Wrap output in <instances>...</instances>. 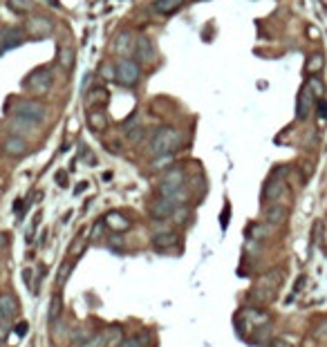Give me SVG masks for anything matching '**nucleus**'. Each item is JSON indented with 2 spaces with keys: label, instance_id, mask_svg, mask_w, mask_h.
<instances>
[{
  "label": "nucleus",
  "instance_id": "c03bdc74",
  "mask_svg": "<svg viewBox=\"0 0 327 347\" xmlns=\"http://www.w3.org/2000/svg\"><path fill=\"white\" fill-rule=\"evenodd\" d=\"M264 347H291V345L287 343L285 338H269L267 343H264Z\"/></svg>",
  "mask_w": 327,
  "mask_h": 347
},
{
  "label": "nucleus",
  "instance_id": "f257e3e1",
  "mask_svg": "<svg viewBox=\"0 0 327 347\" xmlns=\"http://www.w3.org/2000/svg\"><path fill=\"white\" fill-rule=\"evenodd\" d=\"M184 182H186V175L182 168H168L161 177V184H159V195L166 199H171L173 204H182V201L188 199V193L184 188Z\"/></svg>",
  "mask_w": 327,
  "mask_h": 347
},
{
  "label": "nucleus",
  "instance_id": "c85d7f7f",
  "mask_svg": "<svg viewBox=\"0 0 327 347\" xmlns=\"http://www.w3.org/2000/svg\"><path fill=\"white\" fill-rule=\"evenodd\" d=\"M307 90L312 92V97L316 99V101L318 99H325V83L320 81L318 76H309L307 78Z\"/></svg>",
  "mask_w": 327,
  "mask_h": 347
},
{
  "label": "nucleus",
  "instance_id": "603ef678",
  "mask_svg": "<svg viewBox=\"0 0 327 347\" xmlns=\"http://www.w3.org/2000/svg\"><path fill=\"white\" fill-rule=\"evenodd\" d=\"M0 347H5V340L3 338H0Z\"/></svg>",
  "mask_w": 327,
  "mask_h": 347
},
{
  "label": "nucleus",
  "instance_id": "423d86ee",
  "mask_svg": "<svg viewBox=\"0 0 327 347\" xmlns=\"http://www.w3.org/2000/svg\"><path fill=\"white\" fill-rule=\"evenodd\" d=\"M175 206H177V204H173L171 199L161 197V195H159V197H155V199H150V204H148V215H150V220H155V222L171 220Z\"/></svg>",
  "mask_w": 327,
  "mask_h": 347
},
{
  "label": "nucleus",
  "instance_id": "f3484780",
  "mask_svg": "<svg viewBox=\"0 0 327 347\" xmlns=\"http://www.w3.org/2000/svg\"><path fill=\"white\" fill-rule=\"evenodd\" d=\"M262 213H264V220H267L269 226H278V224H283L287 220V206L278 204V201H274V204H267Z\"/></svg>",
  "mask_w": 327,
  "mask_h": 347
},
{
  "label": "nucleus",
  "instance_id": "6ab92c4d",
  "mask_svg": "<svg viewBox=\"0 0 327 347\" xmlns=\"http://www.w3.org/2000/svg\"><path fill=\"white\" fill-rule=\"evenodd\" d=\"M150 244L155 246L157 251H164V249H171V246H177L179 244V235L175 231H161V233H155Z\"/></svg>",
  "mask_w": 327,
  "mask_h": 347
},
{
  "label": "nucleus",
  "instance_id": "6e6552de",
  "mask_svg": "<svg viewBox=\"0 0 327 347\" xmlns=\"http://www.w3.org/2000/svg\"><path fill=\"white\" fill-rule=\"evenodd\" d=\"M134 56H137V63H144V65L155 63L157 52H155L153 41H150L148 36H139L137 38V45H134Z\"/></svg>",
  "mask_w": 327,
  "mask_h": 347
},
{
  "label": "nucleus",
  "instance_id": "f03ea898",
  "mask_svg": "<svg viewBox=\"0 0 327 347\" xmlns=\"http://www.w3.org/2000/svg\"><path fill=\"white\" fill-rule=\"evenodd\" d=\"M179 143H182V132L173 126H161V128H157L153 132V137H150L148 150H150V155H155V157L173 155V150L179 148Z\"/></svg>",
  "mask_w": 327,
  "mask_h": 347
},
{
  "label": "nucleus",
  "instance_id": "aec40b11",
  "mask_svg": "<svg viewBox=\"0 0 327 347\" xmlns=\"http://www.w3.org/2000/svg\"><path fill=\"white\" fill-rule=\"evenodd\" d=\"M108 101H110V92L103 85H97V88H92V90H88V92H86V103L90 105V108L105 105Z\"/></svg>",
  "mask_w": 327,
  "mask_h": 347
},
{
  "label": "nucleus",
  "instance_id": "f8f14e48",
  "mask_svg": "<svg viewBox=\"0 0 327 347\" xmlns=\"http://www.w3.org/2000/svg\"><path fill=\"white\" fill-rule=\"evenodd\" d=\"M103 222H105V226H108V231L110 233H117V235L126 233L128 228H130V220H128V217L123 215L121 211H110L108 215L103 217Z\"/></svg>",
  "mask_w": 327,
  "mask_h": 347
},
{
  "label": "nucleus",
  "instance_id": "4c0bfd02",
  "mask_svg": "<svg viewBox=\"0 0 327 347\" xmlns=\"http://www.w3.org/2000/svg\"><path fill=\"white\" fill-rule=\"evenodd\" d=\"M99 74L103 78H108V81H117V67L110 65V63H103L99 67Z\"/></svg>",
  "mask_w": 327,
  "mask_h": 347
},
{
  "label": "nucleus",
  "instance_id": "a211bd4d",
  "mask_svg": "<svg viewBox=\"0 0 327 347\" xmlns=\"http://www.w3.org/2000/svg\"><path fill=\"white\" fill-rule=\"evenodd\" d=\"M27 32H30L32 36H36V38H45V36H49V34L54 32V22L49 18H32L30 22H27Z\"/></svg>",
  "mask_w": 327,
  "mask_h": 347
},
{
  "label": "nucleus",
  "instance_id": "4468645a",
  "mask_svg": "<svg viewBox=\"0 0 327 347\" xmlns=\"http://www.w3.org/2000/svg\"><path fill=\"white\" fill-rule=\"evenodd\" d=\"M134 45H137V38L132 36V32H121L115 41V52L121 59H128L130 54H134Z\"/></svg>",
  "mask_w": 327,
  "mask_h": 347
},
{
  "label": "nucleus",
  "instance_id": "c756f323",
  "mask_svg": "<svg viewBox=\"0 0 327 347\" xmlns=\"http://www.w3.org/2000/svg\"><path fill=\"white\" fill-rule=\"evenodd\" d=\"M323 67H325V56H323V54H312V56L307 59V72H309L312 76H316L318 72L323 70Z\"/></svg>",
  "mask_w": 327,
  "mask_h": 347
},
{
  "label": "nucleus",
  "instance_id": "2f4dec72",
  "mask_svg": "<svg viewBox=\"0 0 327 347\" xmlns=\"http://www.w3.org/2000/svg\"><path fill=\"white\" fill-rule=\"evenodd\" d=\"M146 343H148V334H137V336L121 338L119 347H146Z\"/></svg>",
  "mask_w": 327,
  "mask_h": 347
},
{
  "label": "nucleus",
  "instance_id": "8fccbe9b",
  "mask_svg": "<svg viewBox=\"0 0 327 347\" xmlns=\"http://www.w3.org/2000/svg\"><path fill=\"white\" fill-rule=\"evenodd\" d=\"M88 188V182H81V184H76V188H74V193L78 195V193H83V190Z\"/></svg>",
  "mask_w": 327,
  "mask_h": 347
},
{
  "label": "nucleus",
  "instance_id": "1a4fd4ad",
  "mask_svg": "<svg viewBox=\"0 0 327 347\" xmlns=\"http://www.w3.org/2000/svg\"><path fill=\"white\" fill-rule=\"evenodd\" d=\"M20 311V305L14 294H0V321L11 323Z\"/></svg>",
  "mask_w": 327,
  "mask_h": 347
},
{
  "label": "nucleus",
  "instance_id": "a878e982",
  "mask_svg": "<svg viewBox=\"0 0 327 347\" xmlns=\"http://www.w3.org/2000/svg\"><path fill=\"white\" fill-rule=\"evenodd\" d=\"M61 311H63V298H61V291H54L52 302H49V311H47L49 325H54V321H59Z\"/></svg>",
  "mask_w": 327,
  "mask_h": 347
},
{
  "label": "nucleus",
  "instance_id": "ddd939ff",
  "mask_svg": "<svg viewBox=\"0 0 327 347\" xmlns=\"http://www.w3.org/2000/svg\"><path fill=\"white\" fill-rule=\"evenodd\" d=\"M22 43V32L20 27H7V30L0 32V54L7 52V49H14Z\"/></svg>",
  "mask_w": 327,
  "mask_h": 347
},
{
  "label": "nucleus",
  "instance_id": "dca6fc26",
  "mask_svg": "<svg viewBox=\"0 0 327 347\" xmlns=\"http://www.w3.org/2000/svg\"><path fill=\"white\" fill-rule=\"evenodd\" d=\"M3 150H5V153H7L9 157H22V155L30 153V146H27L25 137H16V134H11V137L5 139Z\"/></svg>",
  "mask_w": 327,
  "mask_h": 347
},
{
  "label": "nucleus",
  "instance_id": "ea45409f",
  "mask_svg": "<svg viewBox=\"0 0 327 347\" xmlns=\"http://www.w3.org/2000/svg\"><path fill=\"white\" fill-rule=\"evenodd\" d=\"M289 170H291L289 166H276L269 177H274V179H287V175H289Z\"/></svg>",
  "mask_w": 327,
  "mask_h": 347
},
{
  "label": "nucleus",
  "instance_id": "49530a36",
  "mask_svg": "<svg viewBox=\"0 0 327 347\" xmlns=\"http://www.w3.org/2000/svg\"><path fill=\"white\" fill-rule=\"evenodd\" d=\"M56 182H59V186H61V188H65V186H67V175H65L63 170L56 172Z\"/></svg>",
  "mask_w": 327,
  "mask_h": 347
},
{
  "label": "nucleus",
  "instance_id": "393cba45",
  "mask_svg": "<svg viewBox=\"0 0 327 347\" xmlns=\"http://www.w3.org/2000/svg\"><path fill=\"white\" fill-rule=\"evenodd\" d=\"M171 220L175 224H182V226H186V224L193 220V211H190V206H186V204H177V206H175V211H173Z\"/></svg>",
  "mask_w": 327,
  "mask_h": 347
},
{
  "label": "nucleus",
  "instance_id": "c9c22d12",
  "mask_svg": "<svg viewBox=\"0 0 327 347\" xmlns=\"http://www.w3.org/2000/svg\"><path fill=\"white\" fill-rule=\"evenodd\" d=\"M144 134H146V128L144 126H134V128H130V130L126 132V139L130 143H139L144 139Z\"/></svg>",
  "mask_w": 327,
  "mask_h": 347
},
{
  "label": "nucleus",
  "instance_id": "37998d69",
  "mask_svg": "<svg viewBox=\"0 0 327 347\" xmlns=\"http://www.w3.org/2000/svg\"><path fill=\"white\" fill-rule=\"evenodd\" d=\"M316 108H318V119L325 121L327 119V101L325 99H318L316 101Z\"/></svg>",
  "mask_w": 327,
  "mask_h": 347
},
{
  "label": "nucleus",
  "instance_id": "b1692460",
  "mask_svg": "<svg viewBox=\"0 0 327 347\" xmlns=\"http://www.w3.org/2000/svg\"><path fill=\"white\" fill-rule=\"evenodd\" d=\"M34 128H36V123H32L30 119H22V117H14V119L9 121V130H14L16 137H25Z\"/></svg>",
  "mask_w": 327,
  "mask_h": 347
},
{
  "label": "nucleus",
  "instance_id": "20e7f679",
  "mask_svg": "<svg viewBox=\"0 0 327 347\" xmlns=\"http://www.w3.org/2000/svg\"><path fill=\"white\" fill-rule=\"evenodd\" d=\"M16 117H22V119H30L32 123H43L45 117H47V110H45L43 103L34 99H22L16 103Z\"/></svg>",
  "mask_w": 327,
  "mask_h": 347
},
{
  "label": "nucleus",
  "instance_id": "79ce46f5",
  "mask_svg": "<svg viewBox=\"0 0 327 347\" xmlns=\"http://www.w3.org/2000/svg\"><path fill=\"white\" fill-rule=\"evenodd\" d=\"M14 332H16V336H18V338H25L27 332H30V325L22 321V323H18V325H14Z\"/></svg>",
  "mask_w": 327,
  "mask_h": 347
},
{
  "label": "nucleus",
  "instance_id": "5701e85b",
  "mask_svg": "<svg viewBox=\"0 0 327 347\" xmlns=\"http://www.w3.org/2000/svg\"><path fill=\"white\" fill-rule=\"evenodd\" d=\"M269 235H271V226H269L267 222H253L247 226V238L253 240V242H262V240H267Z\"/></svg>",
  "mask_w": 327,
  "mask_h": 347
},
{
  "label": "nucleus",
  "instance_id": "473e14b6",
  "mask_svg": "<svg viewBox=\"0 0 327 347\" xmlns=\"http://www.w3.org/2000/svg\"><path fill=\"white\" fill-rule=\"evenodd\" d=\"M108 345V332H97L83 343L81 347H105Z\"/></svg>",
  "mask_w": 327,
  "mask_h": 347
},
{
  "label": "nucleus",
  "instance_id": "2eb2a0df",
  "mask_svg": "<svg viewBox=\"0 0 327 347\" xmlns=\"http://www.w3.org/2000/svg\"><path fill=\"white\" fill-rule=\"evenodd\" d=\"M238 316L244 323L253 325V329L260 327V325H264V323H269V313L264 311V309H260V307H244V309H242Z\"/></svg>",
  "mask_w": 327,
  "mask_h": 347
},
{
  "label": "nucleus",
  "instance_id": "09e8293b",
  "mask_svg": "<svg viewBox=\"0 0 327 347\" xmlns=\"http://www.w3.org/2000/svg\"><path fill=\"white\" fill-rule=\"evenodd\" d=\"M22 280H25V284L32 289V269H22Z\"/></svg>",
  "mask_w": 327,
  "mask_h": 347
},
{
  "label": "nucleus",
  "instance_id": "7ed1b4c3",
  "mask_svg": "<svg viewBox=\"0 0 327 347\" xmlns=\"http://www.w3.org/2000/svg\"><path fill=\"white\" fill-rule=\"evenodd\" d=\"M117 67V83H121L123 88H134L142 78V67L134 59H121Z\"/></svg>",
  "mask_w": 327,
  "mask_h": 347
},
{
  "label": "nucleus",
  "instance_id": "a18cd8bd",
  "mask_svg": "<svg viewBox=\"0 0 327 347\" xmlns=\"http://www.w3.org/2000/svg\"><path fill=\"white\" fill-rule=\"evenodd\" d=\"M81 153H83V157H86V161L90 166H97V157H94V153H88L86 148H81Z\"/></svg>",
  "mask_w": 327,
  "mask_h": 347
},
{
  "label": "nucleus",
  "instance_id": "3c124183",
  "mask_svg": "<svg viewBox=\"0 0 327 347\" xmlns=\"http://www.w3.org/2000/svg\"><path fill=\"white\" fill-rule=\"evenodd\" d=\"M101 179H103V182H110V179H112V170H105L103 175H101Z\"/></svg>",
  "mask_w": 327,
  "mask_h": 347
},
{
  "label": "nucleus",
  "instance_id": "bb28decb",
  "mask_svg": "<svg viewBox=\"0 0 327 347\" xmlns=\"http://www.w3.org/2000/svg\"><path fill=\"white\" fill-rule=\"evenodd\" d=\"M184 5V0H155V11H159V14H173V11H177L179 7Z\"/></svg>",
  "mask_w": 327,
  "mask_h": 347
},
{
  "label": "nucleus",
  "instance_id": "72a5a7b5",
  "mask_svg": "<svg viewBox=\"0 0 327 347\" xmlns=\"http://www.w3.org/2000/svg\"><path fill=\"white\" fill-rule=\"evenodd\" d=\"M7 5H9V9L16 11V14H30L32 7H34L32 0H9Z\"/></svg>",
  "mask_w": 327,
  "mask_h": 347
},
{
  "label": "nucleus",
  "instance_id": "4be33fe9",
  "mask_svg": "<svg viewBox=\"0 0 327 347\" xmlns=\"http://www.w3.org/2000/svg\"><path fill=\"white\" fill-rule=\"evenodd\" d=\"M256 284H262V287H269V289H276V291H278L280 284H283V269L276 267V269H271V271L262 273V276L258 278Z\"/></svg>",
  "mask_w": 327,
  "mask_h": 347
},
{
  "label": "nucleus",
  "instance_id": "de8ad7c7",
  "mask_svg": "<svg viewBox=\"0 0 327 347\" xmlns=\"http://www.w3.org/2000/svg\"><path fill=\"white\" fill-rule=\"evenodd\" d=\"M7 246H9V235L7 233H0V253H3Z\"/></svg>",
  "mask_w": 327,
  "mask_h": 347
},
{
  "label": "nucleus",
  "instance_id": "58836bf2",
  "mask_svg": "<svg viewBox=\"0 0 327 347\" xmlns=\"http://www.w3.org/2000/svg\"><path fill=\"white\" fill-rule=\"evenodd\" d=\"M173 159H175L173 155H159V157H155V159H153V164H150V166H153L155 170H159V168L171 166V164H173Z\"/></svg>",
  "mask_w": 327,
  "mask_h": 347
},
{
  "label": "nucleus",
  "instance_id": "9b49d317",
  "mask_svg": "<svg viewBox=\"0 0 327 347\" xmlns=\"http://www.w3.org/2000/svg\"><path fill=\"white\" fill-rule=\"evenodd\" d=\"M314 99L312 92H309L307 88H303L301 92H298V99H296V119L298 121H307V117L312 114V108H314Z\"/></svg>",
  "mask_w": 327,
  "mask_h": 347
},
{
  "label": "nucleus",
  "instance_id": "f704fd0d",
  "mask_svg": "<svg viewBox=\"0 0 327 347\" xmlns=\"http://www.w3.org/2000/svg\"><path fill=\"white\" fill-rule=\"evenodd\" d=\"M59 63L65 67V70H70L72 65H74V52H72L70 47H61L59 52Z\"/></svg>",
  "mask_w": 327,
  "mask_h": 347
},
{
  "label": "nucleus",
  "instance_id": "412c9836",
  "mask_svg": "<svg viewBox=\"0 0 327 347\" xmlns=\"http://www.w3.org/2000/svg\"><path fill=\"white\" fill-rule=\"evenodd\" d=\"M88 128L92 132H103L108 128V117L103 110H88Z\"/></svg>",
  "mask_w": 327,
  "mask_h": 347
},
{
  "label": "nucleus",
  "instance_id": "39448f33",
  "mask_svg": "<svg viewBox=\"0 0 327 347\" xmlns=\"http://www.w3.org/2000/svg\"><path fill=\"white\" fill-rule=\"evenodd\" d=\"M52 83H54V74L49 67H38V70H34L32 74H27V78H25V88L32 90V92H38V94L49 92Z\"/></svg>",
  "mask_w": 327,
  "mask_h": 347
},
{
  "label": "nucleus",
  "instance_id": "7c9ffc66",
  "mask_svg": "<svg viewBox=\"0 0 327 347\" xmlns=\"http://www.w3.org/2000/svg\"><path fill=\"white\" fill-rule=\"evenodd\" d=\"M269 336H271V323H264V325H260V327L253 329V343L262 345L264 340H269Z\"/></svg>",
  "mask_w": 327,
  "mask_h": 347
},
{
  "label": "nucleus",
  "instance_id": "a19ab883",
  "mask_svg": "<svg viewBox=\"0 0 327 347\" xmlns=\"http://www.w3.org/2000/svg\"><path fill=\"white\" fill-rule=\"evenodd\" d=\"M314 336H318V338H327V318H323V321L316 323V327H314Z\"/></svg>",
  "mask_w": 327,
  "mask_h": 347
},
{
  "label": "nucleus",
  "instance_id": "e433bc0d",
  "mask_svg": "<svg viewBox=\"0 0 327 347\" xmlns=\"http://www.w3.org/2000/svg\"><path fill=\"white\" fill-rule=\"evenodd\" d=\"M103 231H105V222L97 220V222H94V226H92V231H90V240H92V242L101 240V238H103Z\"/></svg>",
  "mask_w": 327,
  "mask_h": 347
},
{
  "label": "nucleus",
  "instance_id": "0eeeda50",
  "mask_svg": "<svg viewBox=\"0 0 327 347\" xmlns=\"http://www.w3.org/2000/svg\"><path fill=\"white\" fill-rule=\"evenodd\" d=\"M287 182L285 179H274V177H269L267 182H264V186H262V201L264 204H274V201H278L283 195L287 193Z\"/></svg>",
  "mask_w": 327,
  "mask_h": 347
},
{
  "label": "nucleus",
  "instance_id": "cd10ccee",
  "mask_svg": "<svg viewBox=\"0 0 327 347\" xmlns=\"http://www.w3.org/2000/svg\"><path fill=\"white\" fill-rule=\"evenodd\" d=\"M72 269H74V265H72L70 260H63V262H61L59 273H56V287H59V291L65 287V282H67V278H70Z\"/></svg>",
  "mask_w": 327,
  "mask_h": 347
},
{
  "label": "nucleus",
  "instance_id": "9d476101",
  "mask_svg": "<svg viewBox=\"0 0 327 347\" xmlns=\"http://www.w3.org/2000/svg\"><path fill=\"white\" fill-rule=\"evenodd\" d=\"M249 298L253 302V307H262V305H271V302L278 298V291L262 287V284H256V287L249 289Z\"/></svg>",
  "mask_w": 327,
  "mask_h": 347
}]
</instances>
